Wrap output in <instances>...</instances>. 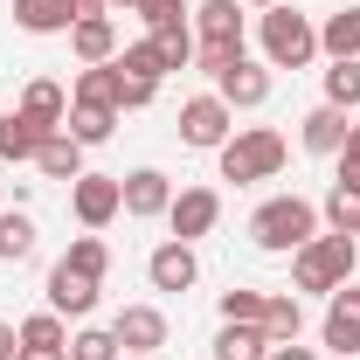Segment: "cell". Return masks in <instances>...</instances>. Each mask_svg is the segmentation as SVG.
Returning a JSON list of instances; mask_svg holds the SVG:
<instances>
[{
	"instance_id": "cell-1",
	"label": "cell",
	"mask_w": 360,
	"mask_h": 360,
	"mask_svg": "<svg viewBox=\"0 0 360 360\" xmlns=\"http://www.w3.org/2000/svg\"><path fill=\"white\" fill-rule=\"evenodd\" d=\"M291 284L312 291V298H333L340 284H354V236H312L305 250H291Z\"/></svg>"
},
{
	"instance_id": "cell-2",
	"label": "cell",
	"mask_w": 360,
	"mask_h": 360,
	"mask_svg": "<svg viewBox=\"0 0 360 360\" xmlns=\"http://www.w3.org/2000/svg\"><path fill=\"white\" fill-rule=\"evenodd\" d=\"M312 236H319V208L298 201V194H277V201H264V208L250 215V243L270 250V257H291V250H305Z\"/></svg>"
},
{
	"instance_id": "cell-3",
	"label": "cell",
	"mask_w": 360,
	"mask_h": 360,
	"mask_svg": "<svg viewBox=\"0 0 360 360\" xmlns=\"http://www.w3.org/2000/svg\"><path fill=\"white\" fill-rule=\"evenodd\" d=\"M187 21H194V35H201V42H194V63H201L208 77H222L229 63L243 56V0H201Z\"/></svg>"
},
{
	"instance_id": "cell-4",
	"label": "cell",
	"mask_w": 360,
	"mask_h": 360,
	"mask_svg": "<svg viewBox=\"0 0 360 360\" xmlns=\"http://www.w3.org/2000/svg\"><path fill=\"white\" fill-rule=\"evenodd\" d=\"M257 35H264V63L270 70H305V63L319 56L312 14H298V7H284V0L264 7V28H257Z\"/></svg>"
},
{
	"instance_id": "cell-5",
	"label": "cell",
	"mask_w": 360,
	"mask_h": 360,
	"mask_svg": "<svg viewBox=\"0 0 360 360\" xmlns=\"http://www.w3.org/2000/svg\"><path fill=\"white\" fill-rule=\"evenodd\" d=\"M215 160H222V180H236V187L277 180L284 174V139L270 132V125H250V132H229V146L215 153Z\"/></svg>"
},
{
	"instance_id": "cell-6",
	"label": "cell",
	"mask_w": 360,
	"mask_h": 360,
	"mask_svg": "<svg viewBox=\"0 0 360 360\" xmlns=\"http://www.w3.org/2000/svg\"><path fill=\"white\" fill-rule=\"evenodd\" d=\"M229 132H236V111H229L215 90L180 104V139H187V146H201V153H222V146H229Z\"/></svg>"
},
{
	"instance_id": "cell-7",
	"label": "cell",
	"mask_w": 360,
	"mask_h": 360,
	"mask_svg": "<svg viewBox=\"0 0 360 360\" xmlns=\"http://www.w3.org/2000/svg\"><path fill=\"white\" fill-rule=\"evenodd\" d=\"M215 222H222V194H215V187H180L174 208H167V229H174V243H201Z\"/></svg>"
},
{
	"instance_id": "cell-8",
	"label": "cell",
	"mask_w": 360,
	"mask_h": 360,
	"mask_svg": "<svg viewBox=\"0 0 360 360\" xmlns=\"http://www.w3.org/2000/svg\"><path fill=\"white\" fill-rule=\"evenodd\" d=\"M70 208H77L84 229H104L118 208H125V187H118L111 174H84V180H70Z\"/></svg>"
},
{
	"instance_id": "cell-9",
	"label": "cell",
	"mask_w": 360,
	"mask_h": 360,
	"mask_svg": "<svg viewBox=\"0 0 360 360\" xmlns=\"http://www.w3.org/2000/svg\"><path fill=\"white\" fill-rule=\"evenodd\" d=\"M215 97H222L229 111H257L270 97V63H250V56H236L222 77H215Z\"/></svg>"
},
{
	"instance_id": "cell-10",
	"label": "cell",
	"mask_w": 360,
	"mask_h": 360,
	"mask_svg": "<svg viewBox=\"0 0 360 360\" xmlns=\"http://www.w3.org/2000/svg\"><path fill=\"white\" fill-rule=\"evenodd\" d=\"M118 187H125V215H139V222H153V215L174 208V180L160 174V167H139V174H125Z\"/></svg>"
},
{
	"instance_id": "cell-11",
	"label": "cell",
	"mask_w": 360,
	"mask_h": 360,
	"mask_svg": "<svg viewBox=\"0 0 360 360\" xmlns=\"http://www.w3.org/2000/svg\"><path fill=\"white\" fill-rule=\"evenodd\" d=\"M111 340H118L125 354H153V347H167V312H153V305H125V312L111 319Z\"/></svg>"
},
{
	"instance_id": "cell-12",
	"label": "cell",
	"mask_w": 360,
	"mask_h": 360,
	"mask_svg": "<svg viewBox=\"0 0 360 360\" xmlns=\"http://www.w3.org/2000/svg\"><path fill=\"white\" fill-rule=\"evenodd\" d=\"M319 333H326L333 354H360V291L354 284H340V291L326 298V326H319Z\"/></svg>"
},
{
	"instance_id": "cell-13",
	"label": "cell",
	"mask_w": 360,
	"mask_h": 360,
	"mask_svg": "<svg viewBox=\"0 0 360 360\" xmlns=\"http://www.w3.org/2000/svg\"><path fill=\"white\" fill-rule=\"evenodd\" d=\"M49 312L90 319V312H97V277H84V270H70V264H56V270H49Z\"/></svg>"
},
{
	"instance_id": "cell-14",
	"label": "cell",
	"mask_w": 360,
	"mask_h": 360,
	"mask_svg": "<svg viewBox=\"0 0 360 360\" xmlns=\"http://www.w3.org/2000/svg\"><path fill=\"white\" fill-rule=\"evenodd\" d=\"M146 277H153V291H187L201 264H194V243H160L153 257H146Z\"/></svg>"
},
{
	"instance_id": "cell-15",
	"label": "cell",
	"mask_w": 360,
	"mask_h": 360,
	"mask_svg": "<svg viewBox=\"0 0 360 360\" xmlns=\"http://www.w3.org/2000/svg\"><path fill=\"white\" fill-rule=\"evenodd\" d=\"M77 104H90V111H125V70L118 63H90L84 77H77Z\"/></svg>"
},
{
	"instance_id": "cell-16",
	"label": "cell",
	"mask_w": 360,
	"mask_h": 360,
	"mask_svg": "<svg viewBox=\"0 0 360 360\" xmlns=\"http://www.w3.org/2000/svg\"><path fill=\"white\" fill-rule=\"evenodd\" d=\"M42 139H56V132L35 125L28 111H7V118H0V160H7V167H21V160H35V153H42Z\"/></svg>"
},
{
	"instance_id": "cell-17",
	"label": "cell",
	"mask_w": 360,
	"mask_h": 360,
	"mask_svg": "<svg viewBox=\"0 0 360 360\" xmlns=\"http://www.w3.org/2000/svg\"><path fill=\"white\" fill-rule=\"evenodd\" d=\"M347 132H354V118L347 111H333V104H319V111H305V153H333L340 160V146H347Z\"/></svg>"
},
{
	"instance_id": "cell-18",
	"label": "cell",
	"mask_w": 360,
	"mask_h": 360,
	"mask_svg": "<svg viewBox=\"0 0 360 360\" xmlns=\"http://www.w3.org/2000/svg\"><path fill=\"white\" fill-rule=\"evenodd\" d=\"M70 49H77V63H111V56H118V21H111V14H97V21H77V28H70Z\"/></svg>"
},
{
	"instance_id": "cell-19",
	"label": "cell",
	"mask_w": 360,
	"mask_h": 360,
	"mask_svg": "<svg viewBox=\"0 0 360 360\" xmlns=\"http://www.w3.org/2000/svg\"><path fill=\"white\" fill-rule=\"evenodd\" d=\"M319 56H333V63H360V7L326 14V28H319Z\"/></svg>"
},
{
	"instance_id": "cell-20",
	"label": "cell",
	"mask_w": 360,
	"mask_h": 360,
	"mask_svg": "<svg viewBox=\"0 0 360 360\" xmlns=\"http://www.w3.org/2000/svg\"><path fill=\"white\" fill-rule=\"evenodd\" d=\"M298 333H305V305H298L291 291H270L264 298V340L270 347H291Z\"/></svg>"
},
{
	"instance_id": "cell-21",
	"label": "cell",
	"mask_w": 360,
	"mask_h": 360,
	"mask_svg": "<svg viewBox=\"0 0 360 360\" xmlns=\"http://www.w3.org/2000/svg\"><path fill=\"white\" fill-rule=\"evenodd\" d=\"M21 111H28L35 125H49V132H63V118H70V97H63V84L35 77V84L21 90Z\"/></svg>"
},
{
	"instance_id": "cell-22",
	"label": "cell",
	"mask_w": 360,
	"mask_h": 360,
	"mask_svg": "<svg viewBox=\"0 0 360 360\" xmlns=\"http://www.w3.org/2000/svg\"><path fill=\"white\" fill-rule=\"evenodd\" d=\"M14 21H21L28 35H63V28H77L70 0H14Z\"/></svg>"
},
{
	"instance_id": "cell-23",
	"label": "cell",
	"mask_w": 360,
	"mask_h": 360,
	"mask_svg": "<svg viewBox=\"0 0 360 360\" xmlns=\"http://www.w3.org/2000/svg\"><path fill=\"white\" fill-rule=\"evenodd\" d=\"M35 167H42L49 180H84V146L70 132H56V139H42V153H35Z\"/></svg>"
},
{
	"instance_id": "cell-24",
	"label": "cell",
	"mask_w": 360,
	"mask_h": 360,
	"mask_svg": "<svg viewBox=\"0 0 360 360\" xmlns=\"http://www.w3.org/2000/svg\"><path fill=\"white\" fill-rule=\"evenodd\" d=\"M146 42H153V56H160V70H187V63H194V28H187V21H174V28H153Z\"/></svg>"
},
{
	"instance_id": "cell-25",
	"label": "cell",
	"mask_w": 360,
	"mask_h": 360,
	"mask_svg": "<svg viewBox=\"0 0 360 360\" xmlns=\"http://www.w3.org/2000/svg\"><path fill=\"white\" fill-rule=\"evenodd\" d=\"M118 125V111H90V104H70V118H63V132L77 139V146H104Z\"/></svg>"
},
{
	"instance_id": "cell-26",
	"label": "cell",
	"mask_w": 360,
	"mask_h": 360,
	"mask_svg": "<svg viewBox=\"0 0 360 360\" xmlns=\"http://www.w3.org/2000/svg\"><path fill=\"white\" fill-rule=\"evenodd\" d=\"M270 340L264 326H222V340H215V360H264Z\"/></svg>"
},
{
	"instance_id": "cell-27",
	"label": "cell",
	"mask_w": 360,
	"mask_h": 360,
	"mask_svg": "<svg viewBox=\"0 0 360 360\" xmlns=\"http://www.w3.org/2000/svg\"><path fill=\"white\" fill-rule=\"evenodd\" d=\"M21 257H35V222L21 208H7L0 215V264H21Z\"/></svg>"
},
{
	"instance_id": "cell-28",
	"label": "cell",
	"mask_w": 360,
	"mask_h": 360,
	"mask_svg": "<svg viewBox=\"0 0 360 360\" xmlns=\"http://www.w3.org/2000/svg\"><path fill=\"white\" fill-rule=\"evenodd\" d=\"M319 215H326V229H333V236H360V194L333 180V194H326V208H319Z\"/></svg>"
},
{
	"instance_id": "cell-29",
	"label": "cell",
	"mask_w": 360,
	"mask_h": 360,
	"mask_svg": "<svg viewBox=\"0 0 360 360\" xmlns=\"http://www.w3.org/2000/svg\"><path fill=\"white\" fill-rule=\"evenodd\" d=\"M326 104L333 111H354L360 104V63H333L326 70Z\"/></svg>"
},
{
	"instance_id": "cell-30",
	"label": "cell",
	"mask_w": 360,
	"mask_h": 360,
	"mask_svg": "<svg viewBox=\"0 0 360 360\" xmlns=\"http://www.w3.org/2000/svg\"><path fill=\"white\" fill-rule=\"evenodd\" d=\"M63 264H70V270H84V277H97V284H104V270H111V250H104V236H77Z\"/></svg>"
},
{
	"instance_id": "cell-31",
	"label": "cell",
	"mask_w": 360,
	"mask_h": 360,
	"mask_svg": "<svg viewBox=\"0 0 360 360\" xmlns=\"http://www.w3.org/2000/svg\"><path fill=\"white\" fill-rule=\"evenodd\" d=\"M111 63H118L125 77H139V84H160V77H167V70H160V56H153V42H125Z\"/></svg>"
},
{
	"instance_id": "cell-32",
	"label": "cell",
	"mask_w": 360,
	"mask_h": 360,
	"mask_svg": "<svg viewBox=\"0 0 360 360\" xmlns=\"http://www.w3.org/2000/svg\"><path fill=\"white\" fill-rule=\"evenodd\" d=\"M21 333V347H70V333H63V312H35L14 326Z\"/></svg>"
},
{
	"instance_id": "cell-33",
	"label": "cell",
	"mask_w": 360,
	"mask_h": 360,
	"mask_svg": "<svg viewBox=\"0 0 360 360\" xmlns=\"http://www.w3.org/2000/svg\"><path fill=\"white\" fill-rule=\"evenodd\" d=\"M125 347L111 340V326H84L77 340H70V360H118Z\"/></svg>"
},
{
	"instance_id": "cell-34",
	"label": "cell",
	"mask_w": 360,
	"mask_h": 360,
	"mask_svg": "<svg viewBox=\"0 0 360 360\" xmlns=\"http://www.w3.org/2000/svg\"><path fill=\"white\" fill-rule=\"evenodd\" d=\"M222 326H264V291H222Z\"/></svg>"
},
{
	"instance_id": "cell-35",
	"label": "cell",
	"mask_w": 360,
	"mask_h": 360,
	"mask_svg": "<svg viewBox=\"0 0 360 360\" xmlns=\"http://www.w3.org/2000/svg\"><path fill=\"white\" fill-rule=\"evenodd\" d=\"M146 28H174V21H187V0H139L132 7Z\"/></svg>"
},
{
	"instance_id": "cell-36",
	"label": "cell",
	"mask_w": 360,
	"mask_h": 360,
	"mask_svg": "<svg viewBox=\"0 0 360 360\" xmlns=\"http://www.w3.org/2000/svg\"><path fill=\"white\" fill-rule=\"evenodd\" d=\"M340 187H354V194H360V125L347 132V146H340Z\"/></svg>"
},
{
	"instance_id": "cell-37",
	"label": "cell",
	"mask_w": 360,
	"mask_h": 360,
	"mask_svg": "<svg viewBox=\"0 0 360 360\" xmlns=\"http://www.w3.org/2000/svg\"><path fill=\"white\" fill-rule=\"evenodd\" d=\"M14 360H70V347H21Z\"/></svg>"
},
{
	"instance_id": "cell-38",
	"label": "cell",
	"mask_w": 360,
	"mask_h": 360,
	"mask_svg": "<svg viewBox=\"0 0 360 360\" xmlns=\"http://www.w3.org/2000/svg\"><path fill=\"white\" fill-rule=\"evenodd\" d=\"M14 354H21V333H14V326L0 319V360H14Z\"/></svg>"
},
{
	"instance_id": "cell-39",
	"label": "cell",
	"mask_w": 360,
	"mask_h": 360,
	"mask_svg": "<svg viewBox=\"0 0 360 360\" xmlns=\"http://www.w3.org/2000/svg\"><path fill=\"white\" fill-rule=\"evenodd\" d=\"M264 360H312V347H298V340H291V347H270Z\"/></svg>"
},
{
	"instance_id": "cell-40",
	"label": "cell",
	"mask_w": 360,
	"mask_h": 360,
	"mask_svg": "<svg viewBox=\"0 0 360 360\" xmlns=\"http://www.w3.org/2000/svg\"><path fill=\"white\" fill-rule=\"evenodd\" d=\"M70 14H77V21H97V14H104V0H70Z\"/></svg>"
},
{
	"instance_id": "cell-41",
	"label": "cell",
	"mask_w": 360,
	"mask_h": 360,
	"mask_svg": "<svg viewBox=\"0 0 360 360\" xmlns=\"http://www.w3.org/2000/svg\"><path fill=\"white\" fill-rule=\"evenodd\" d=\"M104 7H139V0H104Z\"/></svg>"
},
{
	"instance_id": "cell-42",
	"label": "cell",
	"mask_w": 360,
	"mask_h": 360,
	"mask_svg": "<svg viewBox=\"0 0 360 360\" xmlns=\"http://www.w3.org/2000/svg\"><path fill=\"white\" fill-rule=\"evenodd\" d=\"M243 7H277V0H243Z\"/></svg>"
},
{
	"instance_id": "cell-43",
	"label": "cell",
	"mask_w": 360,
	"mask_h": 360,
	"mask_svg": "<svg viewBox=\"0 0 360 360\" xmlns=\"http://www.w3.org/2000/svg\"><path fill=\"white\" fill-rule=\"evenodd\" d=\"M118 360H153V354H118Z\"/></svg>"
}]
</instances>
